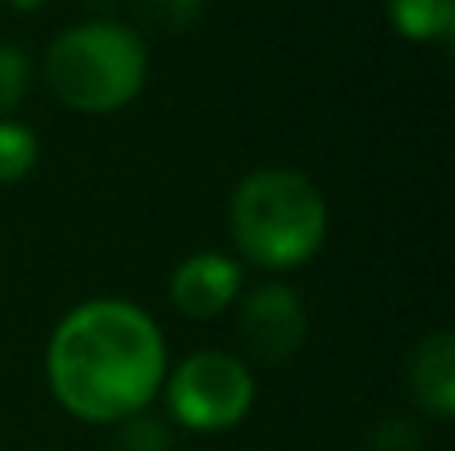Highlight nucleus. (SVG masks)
Returning <instances> with one entry per match:
<instances>
[{
    "mask_svg": "<svg viewBox=\"0 0 455 451\" xmlns=\"http://www.w3.org/2000/svg\"><path fill=\"white\" fill-rule=\"evenodd\" d=\"M48 388L84 423H120L148 412L164 388L168 352L160 324L128 300H88L48 340Z\"/></svg>",
    "mask_w": 455,
    "mask_h": 451,
    "instance_id": "obj_1",
    "label": "nucleus"
},
{
    "mask_svg": "<svg viewBox=\"0 0 455 451\" xmlns=\"http://www.w3.org/2000/svg\"><path fill=\"white\" fill-rule=\"evenodd\" d=\"M235 252L267 272L304 268L328 240V200L291 168H256L228 204Z\"/></svg>",
    "mask_w": 455,
    "mask_h": 451,
    "instance_id": "obj_2",
    "label": "nucleus"
},
{
    "mask_svg": "<svg viewBox=\"0 0 455 451\" xmlns=\"http://www.w3.org/2000/svg\"><path fill=\"white\" fill-rule=\"evenodd\" d=\"M44 80L64 108L108 116L140 96L148 80V52L128 24L84 20L48 44Z\"/></svg>",
    "mask_w": 455,
    "mask_h": 451,
    "instance_id": "obj_3",
    "label": "nucleus"
},
{
    "mask_svg": "<svg viewBox=\"0 0 455 451\" xmlns=\"http://www.w3.org/2000/svg\"><path fill=\"white\" fill-rule=\"evenodd\" d=\"M164 400L168 415L180 428L212 436L243 423V415L256 404V380L240 356L204 348L164 376Z\"/></svg>",
    "mask_w": 455,
    "mask_h": 451,
    "instance_id": "obj_4",
    "label": "nucleus"
},
{
    "mask_svg": "<svg viewBox=\"0 0 455 451\" xmlns=\"http://www.w3.org/2000/svg\"><path fill=\"white\" fill-rule=\"evenodd\" d=\"M240 340L264 364H288L307 340V308L288 284H267L243 292L240 300Z\"/></svg>",
    "mask_w": 455,
    "mask_h": 451,
    "instance_id": "obj_5",
    "label": "nucleus"
},
{
    "mask_svg": "<svg viewBox=\"0 0 455 451\" xmlns=\"http://www.w3.org/2000/svg\"><path fill=\"white\" fill-rule=\"evenodd\" d=\"M172 308L188 320H216L243 296V268L228 252H196L168 280Z\"/></svg>",
    "mask_w": 455,
    "mask_h": 451,
    "instance_id": "obj_6",
    "label": "nucleus"
},
{
    "mask_svg": "<svg viewBox=\"0 0 455 451\" xmlns=\"http://www.w3.org/2000/svg\"><path fill=\"white\" fill-rule=\"evenodd\" d=\"M408 384H411V400L432 420H451L455 415V336L451 332H443V328L427 332L411 348Z\"/></svg>",
    "mask_w": 455,
    "mask_h": 451,
    "instance_id": "obj_7",
    "label": "nucleus"
},
{
    "mask_svg": "<svg viewBox=\"0 0 455 451\" xmlns=\"http://www.w3.org/2000/svg\"><path fill=\"white\" fill-rule=\"evenodd\" d=\"M387 16L408 40H448L455 28V0H387Z\"/></svg>",
    "mask_w": 455,
    "mask_h": 451,
    "instance_id": "obj_8",
    "label": "nucleus"
},
{
    "mask_svg": "<svg viewBox=\"0 0 455 451\" xmlns=\"http://www.w3.org/2000/svg\"><path fill=\"white\" fill-rule=\"evenodd\" d=\"M40 140L24 120L4 116L0 120V184H16L36 168Z\"/></svg>",
    "mask_w": 455,
    "mask_h": 451,
    "instance_id": "obj_9",
    "label": "nucleus"
},
{
    "mask_svg": "<svg viewBox=\"0 0 455 451\" xmlns=\"http://www.w3.org/2000/svg\"><path fill=\"white\" fill-rule=\"evenodd\" d=\"M116 451H172V431L156 415L136 412L116 423Z\"/></svg>",
    "mask_w": 455,
    "mask_h": 451,
    "instance_id": "obj_10",
    "label": "nucleus"
},
{
    "mask_svg": "<svg viewBox=\"0 0 455 451\" xmlns=\"http://www.w3.org/2000/svg\"><path fill=\"white\" fill-rule=\"evenodd\" d=\"M140 8H144V20L156 32L180 36V32H188L204 16L208 0H140Z\"/></svg>",
    "mask_w": 455,
    "mask_h": 451,
    "instance_id": "obj_11",
    "label": "nucleus"
},
{
    "mask_svg": "<svg viewBox=\"0 0 455 451\" xmlns=\"http://www.w3.org/2000/svg\"><path fill=\"white\" fill-rule=\"evenodd\" d=\"M32 80V64L28 56L16 44H0V120L12 116V108L24 100Z\"/></svg>",
    "mask_w": 455,
    "mask_h": 451,
    "instance_id": "obj_12",
    "label": "nucleus"
},
{
    "mask_svg": "<svg viewBox=\"0 0 455 451\" xmlns=\"http://www.w3.org/2000/svg\"><path fill=\"white\" fill-rule=\"evenodd\" d=\"M371 451H416V428L403 420H384L371 431Z\"/></svg>",
    "mask_w": 455,
    "mask_h": 451,
    "instance_id": "obj_13",
    "label": "nucleus"
},
{
    "mask_svg": "<svg viewBox=\"0 0 455 451\" xmlns=\"http://www.w3.org/2000/svg\"><path fill=\"white\" fill-rule=\"evenodd\" d=\"M12 8H20V12H36V8H44L48 0H8Z\"/></svg>",
    "mask_w": 455,
    "mask_h": 451,
    "instance_id": "obj_14",
    "label": "nucleus"
}]
</instances>
